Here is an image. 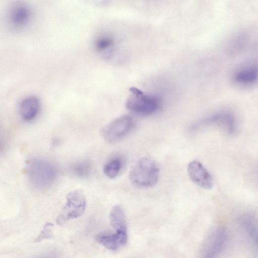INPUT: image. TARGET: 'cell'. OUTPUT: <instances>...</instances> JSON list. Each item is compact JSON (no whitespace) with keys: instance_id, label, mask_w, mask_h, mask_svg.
I'll use <instances>...</instances> for the list:
<instances>
[{"instance_id":"obj_14","label":"cell","mask_w":258,"mask_h":258,"mask_svg":"<svg viewBox=\"0 0 258 258\" xmlns=\"http://www.w3.org/2000/svg\"><path fill=\"white\" fill-rule=\"evenodd\" d=\"M109 222L116 232H127V225L124 212L119 206L113 207L109 213Z\"/></svg>"},{"instance_id":"obj_5","label":"cell","mask_w":258,"mask_h":258,"mask_svg":"<svg viewBox=\"0 0 258 258\" xmlns=\"http://www.w3.org/2000/svg\"><path fill=\"white\" fill-rule=\"evenodd\" d=\"M134 124V120L131 116L121 115L104 127L102 132V136L108 143L118 142L132 131Z\"/></svg>"},{"instance_id":"obj_16","label":"cell","mask_w":258,"mask_h":258,"mask_svg":"<svg viewBox=\"0 0 258 258\" xmlns=\"http://www.w3.org/2000/svg\"><path fill=\"white\" fill-rule=\"evenodd\" d=\"M70 169L74 175L79 178H86L91 173L92 166L88 161L81 160L74 163Z\"/></svg>"},{"instance_id":"obj_11","label":"cell","mask_w":258,"mask_h":258,"mask_svg":"<svg viewBox=\"0 0 258 258\" xmlns=\"http://www.w3.org/2000/svg\"><path fill=\"white\" fill-rule=\"evenodd\" d=\"M127 232H115L110 233L102 232L97 234L96 240L98 243L109 250H116L127 242Z\"/></svg>"},{"instance_id":"obj_12","label":"cell","mask_w":258,"mask_h":258,"mask_svg":"<svg viewBox=\"0 0 258 258\" xmlns=\"http://www.w3.org/2000/svg\"><path fill=\"white\" fill-rule=\"evenodd\" d=\"M40 102L39 99L33 96L24 98L20 102L19 112L21 117L26 121L34 119L39 112Z\"/></svg>"},{"instance_id":"obj_3","label":"cell","mask_w":258,"mask_h":258,"mask_svg":"<svg viewBox=\"0 0 258 258\" xmlns=\"http://www.w3.org/2000/svg\"><path fill=\"white\" fill-rule=\"evenodd\" d=\"M126 102L128 110L135 113L149 115L154 113L159 108L158 99L154 96L145 94L140 89L133 87Z\"/></svg>"},{"instance_id":"obj_13","label":"cell","mask_w":258,"mask_h":258,"mask_svg":"<svg viewBox=\"0 0 258 258\" xmlns=\"http://www.w3.org/2000/svg\"><path fill=\"white\" fill-rule=\"evenodd\" d=\"M204 123H213L222 127L229 134L236 130V122L233 115L228 112H220L206 119Z\"/></svg>"},{"instance_id":"obj_4","label":"cell","mask_w":258,"mask_h":258,"mask_svg":"<svg viewBox=\"0 0 258 258\" xmlns=\"http://www.w3.org/2000/svg\"><path fill=\"white\" fill-rule=\"evenodd\" d=\"M86 206V197L80 189L72 191L66 196V203L56 219L58 225L81 217Z\"/></svg>"},{"instance_id":"obj_17","label":"cell","mask_w":258,"mask_h":258,"mask_svg":"<svg viewBox=\"0 0 258 258\" xmlns=\"http://www.w3.org/2000/svg\"><path fill=\"white\" fill-rule=\"evenodd\" d=\"M52 227L53 224L50 222L46 223L43 226L42 230L37 236L35 241L38 242L44 239L52 238Z\"/></svg>"},{"instance_id":"obj_6","label":"cell","mask_w":258,"mask_h":258,"mask_svg":"<svg viewBox=\"0 0 258 258\" xmlns=\"http://www.w3.org/2000/svg\"><path fill=\"white\" fill-rule=\"evenodd\" d=\"M228 240V233L223 227L214 229L206 238L202 246L201 258H218L224 249Z\"/></svg>"},{"instance_id":"obj_15","label":"cell","mask_w":258,"mask_h":258,"mask_svg":"<svg viewBox=\"0 0 258 258\" xmlns=\"http://www.w3.org/2000/svg\"><path fill=\"white\" fill-rule=\"evenodd\" d=\"M123 162L120 157H115L108 160L104 165L103 171L105 175L110 179L116 177L121 171Z\"/></svg>"},{"instance_id":"obj_10","label":"cell","mask_w":258,"mask_h":258,"mask_svg":"<svg viewBox=\"0 0 258 258\" xmlns=\"http://www.w3.org/2000/svg\"><path fill=\"white\" fill-rule=\"evenodd\" d=\"M187 173L190 179L198 186L207 189L212 188V177L200 161H191L187 166Z\"/></svg>"},{"instance_id":"obj_9","label":"cell","mask_w":258,"mask_h":258,"mask_svg":"<svg viewBox=\"0 0 258 258\" xmlns=\"http://www.w3.org/2000/svg\"><path fill=\"white\" fill-rule=\"evenodd\" d=\"M232 80L241 87L253 86L258 82V64L250 62L240 66L233 73Z\"/></svg>"},{"instance_id":"obj_18","label":"cell","mask_w":258,"mask_h":258,"mask_svg":"<svg viewBox=\"0 0 258 258\" xmlns=\"http://www.w3.org/2000/svg\"><path fill=\"white\" fill-rule=\"evenodd\" d=\"M41 258H52V257L46 256V257H41Z\"/></svg>"},{"instance_id":"obj_8","label":"cell","mask_w":258,"mask_h":258,"mask_svg":"<svg viewBox=\"0 0 258 258\" xmlns=\"http://www.w3.org/2000/svg\"><path fill=\"white\" fill-rule=\"evenodd\" d=\"M238 224L258 257V216L251 213L243 214L238 218Z\"/></svg>"},{"instance_id":"obj_2","label":"cell","mask_w":258,"mask_h":258,"mask_svg":"<svg viewBox=\"0 0 258 258\" xmlns=\"http://www.w3.org/2000/svg\"><path fill=\"white\" fill-rule=\"evenodd\" d=\"M159 174V169L156 162L150 158L144 157L132 168L129 177L135 186L150 187L157 183Z\"/></svg>"},{"instance_id":"obj_7","label":"cell","mask_w":258,"mask_h":258,"mask_svg":"<svg viewBox=\"0 0 258 258\" xmlns=\"http://www.w3.org/2000/svg\"><path fill=\"white\" fill-rule=\"evenodd\" d=\"M7 20L10 26L16 30H22L30 23L32 17L30 7L23 2H17L8 10Z\"/></svg>"},{"instance_id":"obj_1","label":"cell","mask_w":258,"mask_h":258,"mask_svg":"<svg viewBox=\"0 0 258 258\" xmlns=\"http://www.w3.org/2000/svg\"><path fill=\"white\" fill-rule=\"evenodd\" d=\"M26 171L32 186L40 190L50 187L57 176L56 166L49 161L41 158L29 161Z\"/></svg>"}]
</instances>
